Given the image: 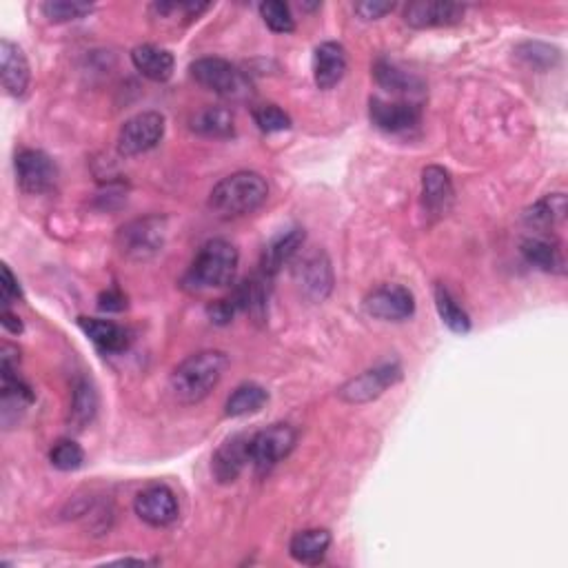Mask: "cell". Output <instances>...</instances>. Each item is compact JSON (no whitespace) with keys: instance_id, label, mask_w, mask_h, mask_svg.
<instances>
[{"instance_id":"cell-1","label":"cell","mask_w":568,"mask_h":568,"mask_svg":"<svg viewBox=\"0 0 568 568\" xmlns=\"http://www.w3.org/2000/svg\"><path fill=\"white\" fill-rule=\"evenodd\" d=\"M229 367L225 351L207 349L189 355L171 373L169 387L180 404H198L218 387Z\"/></svg>"},{"instance_id":"cell-2","label":"cell","mask_w":568,"mask_h":568,"mask_svg":"<svg viewBox=\"0 0 568 568\" xmlns=\"http://www.w3.org/2000/svg\"><path fill=\"white\" fill-rule=\"evenodd\" d=\"M269 198V185L256 171H236L222 178L209 194V209L218 218L233 220L258 211Z\"/></svg>"},{"instance_id":"cell-3","label":"cell","mask_w":568,"mask_h":568,"mask_svg":"<svg viewBox=\"0 0 568 568\" xmlns=\"http://www.w3.org/2000/svg\"><path fill=\"white\" fill-rule=\"evenodd\" d=\"M238 262L240 253L229 240L213 238L202 245L198 256L191 262L187 276L182 278V284L189 291L229 287L233 278H236Z\"/></svg>"},{"instance_id":"cell-4","label":"cell","mask_w":568,"mask_h":568,"mask_svg":"<svg viewBox=\"0 0 568 568\" xmlns=\"http://www.w3.org/2000/svg\"><path fill=\"white\" fill-rule=\"evenodd\" d=\"M191 76L198 85L227 100H249L253 96L251 80L245 71L231 65L225 58H200L191 65Z\"/></svg>"},{"instance_id":"cell-5","label":"cell","mask_w":568,"mask_h":568,"mask_svg":"<svg viewBox=\"0 0 568 568\" xmlns=\"http://www.w3.org/2000/svg\"><path fill=\"white\" fill-rule=\"evenodd\" d=\"M167 240V218L147 216L131 220L118 231V249L125 258L145 262L162 251Z\"/></svg>"},{"instance_id":"cell-6","label":"cell","mask_w":568,"mask_h":568,"mask_svg":"<svg viewBox=\"0 0 568 568\" xmlns=\"http://www.w3.org/2000/svg\"><path fill=\"white\" fill-rule=\"evenodd\" d=\"M298 433L289 424H273L249 438V460L258 473H269L296 446Z\"/></svg>"},{"instance_id":"cell-7","label":"cell","mask_w":568,"mask_h":568,"mask_svg":"<svg viewBox=\"0 0 568 568\" xmlns=\"http://www.w3.org/2000/svg\"><path fill=\"white\" fill-rule=\"evenodd\" d=\"M402 380V367L398 362H384L378 367L362 371L338 389V398L347 404H367Z\"/></svg>"},{"instance_id":"cell-8","label":"cell","mask_w":568,"mask_h":568,"mask_svg":"<svg viewBox=\"0 0 568 568\" xmlns=\"http://www.w3.org/2000/svg\"><path fill=\"white\" fill-rule=\"evenodd\" d=\"M162 136H165V116L158 111H142L120 127L118 151L123 156L147 154V151L158 147Z\"/></svg>"},{"instance_id":"cell-9","label":"cell","mask_w":568,"mask_h":568,"mask_svg":"<svg viewBox=\"0 0 568 568\" xmlns=\"http://www.w3.org/2000/svg\"><path fill=\"white\" fill-rule=\"evenodd\" d=\"M16 180L25 194H47L56 185L58 167L45 151L23 149L16 156Z\"/></svg>"},{"instance_id":"cell-10","label":"cell","mask_w":568,"mask_h":568,"mask_svg":"<svg viewBox=\"0 0 568 568\" xmlns=\"http://www.w3.org/2000/svg\"><path fill=\"white\" fill-rule=\"evenodd\" d=\"M369 316L384 322H404L415 313L413 293L402 284H382L364 300Z\"/></svg>"},{"instance_id":"cell-11","label":"cell","mask_w":568,"mask_h":568,"mask_svg":"<svg viewBox=\"0 0 568 568\" xmlns=\"http://www.w3.org/2000/svg\"><path fill=\"white\" fill-rule=\"evenodd\" d=\"M136 515L142 522L154 526V529H165L178 520V500L176 493L165 484L147 486L145 491H140L134 502Z\"/></svg>"},{"instance_id":"cell-12","label":"cell","mask_w":568,"mask_h":568,"mask_svg":"<svg viewBox=\"0 0 568 568\" xmlns=\"http://www.w3.org/2000/svg\"><path fill=\"white\" fill-rule=\"evenodd\" d=\"M455 189L449 171L431 165L422 171V207L429 220H440L453 209Z\"/></svg>"},{"instance_id":"cell-13","label":"cell","mask_w":568,"mask_h":568,"mask_svg":"<svg viewBox=\"0 0 568 568\" xmlns=\"http://www.w3.org/2000/svg\"><path fill=\"white\" fill-rule=\"evenodd\" d=\"M369 116L371 123L384 134H409L420 125L422 111L413 103H389L382 98H371Z\"/></svg>"},{"instance_id":"cell-14","label":"cell","mask_w":568,"mask_h":568,"mask_svg":"<svg viewBox=\"0 0 568 568\" xmlns=\"http://www.w3.org/2000/svg\"><path fill=\"white\" fill-rule=\"evenodd\" d=\"M0 76H3V87L9 96H25L32 71H29V63L23 49L7 38H3V43H0Z\"/></svg>"},{"instance_id":"cell-15","label":"cell","mask_w":568,"mask_h":568,"mask_svg":"<svg viewBox=\"0 0 568 568\" xmlns=\"http://www.w3.org/2000/svg\"><path fill=\"white\" fill-rule=\"evenodd\" d=\"M249 462V438L247 435H236V438H229L213 453L211 471L220 484H231L240 478V473L245 471Z\"/></svg>"},{"instance_id":"cell-16","label":"cell","mask_w":568,"mask_h":568,"mask_svg":"<svg viewBox=\"0 0 568 568\" xmlns=\"http://www.w3.org/2000/svg\"><path fill=\"white\" fill-rule=\"evenodd\" d=\"M464 7L455 3H411L404 9V23L413 29L449 27L460 23Z\"/></svg>"},{"instance_id":"cell-17","label":"cell","mask_w":568,"mask_h":568,"mask_svg":"<svg viewBox=\"0 0 568 568\" xmlns=\"http://www.w3.org/2000/svg\"><path fill=\"white\" fill-rule=\"evenodd\" d=\"M347 74V52L340 43H322L313 54V78L320 89H333Z\"/></svg>"},{"instance_id":"cell-18","label":"cell","mask_w":568,"mask_h":568,"mask_svg":"<svg viewBox=\"0 0 568 568\" xmlns=\"http://www.w3.org/2000/svg\"><path fill=\"white\" fill-rule=\"evenodd\" d=\"M296 276L304 296H309L311 300H324L333 289L331 262L324 253H313V256L304 258Z\"/></svg>"},{"instance_id":"cell-19","label":"cell","mask_w":568,"mask_h":568,"mask_svg":"<svg viewBox=\"0 0 568 568\" xmlns=\"http://www.w3.org/2000/svg\"><path fill=\"white\" fill-rule=\"evenodd\" d=\"M80 329L85 336L96 344L98 351L103 353H123L129 347V331L120 324L111 320H98V318H80Z\"/></svg>"},{"instance_id":"cell-20","label":"cell","mask_w":568,"mask_h":568,"mask_svg":"<svg viewBox=\"0 0 568 568\" xmlns=\"http://www.w3.org/2000/svg\"><path fill=\"white\" fill-rule=\"evenodd\" d=\"M131 63L142 76L154 80V83H167L174 76V56L167 49L158 45H140L131 52Z\"/></svg>"},{"instance_id":"cell-21","label":"cell","mask_w":568,"mask_h":568,"mask_svg":"<svg viewBox=\"0 0 568 568\" xmlns=\"http://www.w3.org/2000/svg\"><path fill=\"white\" fill-rule=\"evenodd\" d=\"M331 546V533L327 529H307L293 535L289 553L300 564H320Z\"/></svg>"},{"instance_id":"cell-22","label":"cell","mask_w":568,"mask_h":568,"mask_svg":"<svg viewBox=\"0 0 568 568\" xmlns=\"http://www.w3.org/2000/svg\"><path fill=\"white\" fill-rule=\"evenodd\" d=\"M304 245V231L302 229H289L282 233L276 240H271V245L262 253V273L267 278L276 276V273L284 267V262H289Z\"/></svg>"},{"instance_id":"cell-23","label":"cell","mask_w":568,"mask_h":568,"mask_svg":"<svg viewBox=\"0 0 568 568\" xmlns=\"http://www.w3.org/2000/svg\"><path fill=\"white\" fill-rule=\"evenodd\" d=\"M566 196L564 194H549L542 200H537L533 207L524 211V222L537 231H551L557 225H562L566 218Z\"/></svg>"},{"instance_id":"cell-24","label":"cell","mask_w":568,"mask_h":568,"mask_svg":"<svg viewBox=\"0 0 568 568\" xmlns=\"http://www.w3.org/2000/svg\"><path fill=\"white\" fill-rule=\"evenodd\" d=\"M522 253L529 265L546 273H564L566 262L562 249L546 238H529L522 242Z\"/></svg>"},{"instance_id":"cell-25","label":"cell","mask_w":568,"mask_h":568,"mask_svg":"<svg viewBox=\"0 0 568 568\" xmlns=\"http://www.w3.org/2000/svg\"><path fill=\"white\" fill-rule=\"evenodd\" d=\"M269 402V393L265 387H260L256 382H245L240 387L233 389L229 400L225 404L227 418H245V415H253L262 411V407Z\"/></svg>"},{"instance_id":"cell-26","label":"cell","mask_w":568,"mask_h":568,"mask_svg":"<svg viewBox=\"0 0 568 568\" xmlns=\"http://www.w3.org/2000/svg\"><path fill=\"white\" fill-rule=\"evenodd\" d=\"M191 129L207 138H231L236 134L231 111L225 107H205L191 118Z\"/></svg>"},{"instance_id":"cell-27","label":"cell","mask_w":568,"mask_h":568,"mask_svg":"<svg viewBox=\"0 0 568 568\" xmlns=\"http://www.w3.org/2000/svg\"><path fill=\"white\" fill-rule=\"evenodd\" d=\"M98 411V395L94 384L89 380L80 378L74 384V398H71V413L69 422L76 426V429H85V426L96 418Z\"/></svg>"},{"instance_id":"cell-28","label":"cell","mask_w":568,"mask_h":568,"mask_svg":"<svg viewBox=\"0 0 568 568\" xmlns=\"http://www.w3.org/2000/svg\"><path fill=\"white\" fill-rule=\"evenodd\" d=\"M435 307H438V313H440L442 322L453 333H460V336H464V333L471 331L469 313H466L460 307L458 300L451 296V291L446 289L444 284H438V287H435Z\"/></svg>"},{"instance_id":"cell-29","label":"cell","mask_w":568,"mask_h":568,"mask_svg":"<svg viewBox=\"0 0 568 568\" xmlns=\"http://www.w3.org/2000/svg\"><path fill=\"white\" fill-rule=\"evenodd\" d=\"M373 76L378 80V85L393 94H409V91H418L422 83L409 71L395 67L389 60H378L373 67Z\"/></svg>"},{"instance_id":"cell-30","label":"cell","mask_w":568,"mask_h":568,"mask_svg":"<svg viewBox=\"0 0 568 568\" xmlns=\"http://www.w3.org/2000/svg\"><path fill=\"white\" fill-rule=\"evenodd\" d=\"M260 16L265 20V25L276 34H291L296 29V20L287 3H280V0H267V3L260 5Z\"/></svg>"},{"instance_id":"cell-31","label":"cell","mask_w":568,"mask_h":568,"mask_svg":"<svg viewBox=\"0 0 568 568\" xmlns=\"http://www.w3.org/2000/svg\"><path fill=\"white\" fill-rule=\"evenodd\" d=\"M49 462L58 471H78L85 464V451L74 440H60L49 453Z\"/></svg>"},{"instance_id":"cell-32","label":"cell","mask_w":568,"mask_h":568,"mask_svg":"<svg viewBox=\"0 0 568 568\" xmlns=\"http://www.w3.org/2000/svg\"><path fill=\"white\" fill-rule=\"evenodd\" d=\"M43 14L52 20V23H69V20H78L87 16L94 5L91 3H78V0H52V3H45Z\"/></svg>"},{"instance_id":"cell-33","label":"cell","mask_w":568,"mask_h":568,"mask_svg":"<svg viewBox=\"0 0 568 568\" xmlns=\"http://www.w3.org/2000/svg\"><path fill=\"white\" fill-rule=\"evenodd\" d=\"M253 120L265 131V134H278V131L291 129V118L287 111H282L278 105H262L253 109Z\"/></svg>"},{"instance_id":"cell-34","label":"cell","mask_w":568,"mask_h":568,"mask_svg":"<svg viewBox=\"0 0 568 568\" xmlns=\"http://www.w3.org/2000/svg\"><path fill=\"white\" fill-rule=\"evenodd\" d=\"M520 56L526 60V63L537 67V60H544V67L546 65H553V60L557 58L555 54V49L551 47H546V45H540V43H526L520 47Z\"/></svg>"},{"instance_id":"cell-35","label":"cell","mask_w":568,"mask_h":568,"mask_svg":"<svg viewBox=\"0 0 568 568\" xmlns=\"http://www.w3.org/2000/svg\"><path fill=\"white\" fill-rule=\"evenodd\" d=\"M3 276H0V300H3L5 307H9L12 302H18L23 298V291L18 287V280L14 278V273L9 271V267H3Z\"/></svg>"},{"instance_id":"cell-36","label":"cell","mask_w":568,"mask_h":568,"mask_svg":"<svg viewBox=\"0 0 568 568\" xmlns=\"http://www.w3.org/2000/svg\"><path fill=\"white\" fill-rule=\"evenodd\" d=\"M395 9L393 3H380V0H364V3L355 5V14L362 20H378L382 16L391 14Z\"/></svg>"},{"instance_id":"cell-37","label":"cell","mask_w":568,"mask_h":568,"mask_svg":"<svg viewBox=\"0 0 568 568\" xmlns=\"http://www.w3.org/2000/svg\"><path fill=\"white\" fill-rule=\"evenodd\" d=\"M98 309L107 313H118L127 309V296L118 289H107L98 296Z\"/></svg>"},{"instance_id":"cell-38","label":"cell","mask_w":568,"mask_h":568,"mask_svg":"<svg viewBox=\"0 0 568 568\" xmlns=\"http://www.w3.org/2000/svg\"><path fill=\"white\" fill-rule=\"evenodd\" d=\"M236 304H233V300H216L213 304H209V318L216 322V324H229L231 318H233V313H236Z\"/></svg>"},{"instance_id":"cell-39","label":"cell","mask_w":568,"mask_h":568,"mask_svg":"<svg viewBox=\"0 0 568 568\" xmlns=\"http://www.w3.org/2000/svg\"><path fill=\"white\" fill-rule=\"evenodd\" d=\"M3 327L9 331V333H23V322H20V318L16 316V313L9 311V307H5L3 311Z\"/></svg>"}]
</instances>
